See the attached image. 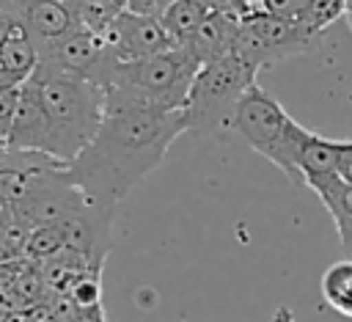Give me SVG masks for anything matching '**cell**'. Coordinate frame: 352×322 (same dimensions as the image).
<instances>
[{
  "instance_id": "obj_17",
  "label": "cell",
  "mask_w": 352,
  "mask_h": 322,
  "mask_svg": "<svg viewBox=\"0 0 352 322\" xmlns=\"http://www.w3.org/2000/svg\"><path fill=\"white\" fill-rule=\"evenodd\" d=\"M129 14H140V17H162V11L173 3V0H124Z\"/></svg>"
},
{
  "instance_id": "obj_15",
  "label": "cell",
  "mask_w": 352,
  "mask_h": 322,
  "mask_svg": "<svg viewBox=\"0 0 352 322\" xmlns=\"http://www.w3.org/2000/svg\"><path fill=\"white\" fill-rule=\"evenodd\" d=\"M69 297L77 303V308H99L102 305V275H85L72 289Z\"/></svg>"
},
{
  "instance_id": "obj_18",
  "label": "cell",
  "mask_w": 352,
  "mask_h": 322,
  "mask_svg": "<svg viewBox=\"0 0 352 322\" xmlns=\"http://www.w3.org/2000/svg\"><path fill=\"white\" fill-rule=\"evenodd\" d=\"M336 173L352 184V140H338V165H336Z\"/></svg>"
},
{
  "instance_id": "obj_21",
  "label": "cell",
  "mask_w": 352,
  "mask_h": 322,
  "mask_svg": "<svg viewBox=\"0 0 352 322\" xmlns=\"http://www.w3.org/2000/svg\"><path fill=\"white\" fill-rule=\"evenodd\" d=\"M6 154H11V146H8V132H3V129H0V160H3Z\"/></svg>"
},
{
  "instance_id": "obj_22",
  "label": "cell",
  "mask_w": 352,
  "mask_h": 322,
  "mask_svg": "<svg viewBox=\"0 0 352 322\" xmlns=\"http://www.w3.org/2000/svg\"><path fill=\"white\" fill-rule=\"evenodd\" d=\"M344 19H346V25H349V30H352V0L344 3Z\"/></svg>"
},
{
  "instance_id": "obj_6",
  "label": "cell",
  "mask_w": 352,
  "mask_h": 322,
  "mask_svg": "<svg viewBox=\"0 0 352 322\" xmlns=\"http://www.w3.org/2000/svg\"><path fill=\"white\" fill-rule=\"evenodd\" d=\"M316 41L319 36L311 33L308 28L258 11V14H248L239 19L236 55L261 72L272 63H280V61H289V58H297L314 50Z\"/></svg>"
},
{
  "instance_id": "obj_19",
  "label": "cell",
  "mask_w": 352,
  "mask_h": 322,
  "mask_svg": "<svg viewBox=\"0 0 352 322\" xmlns=\"http://www.w3.org/2000/svg\"><path fill=\"white\" fill-rule=\"evenodd\" d=\"M14 217H16V209H14L6 198H0V228H3L6 223H11Z\"/></svg>"
},
{
  "instance_id": "obj_14",
  "label": "cell",
  "mask_w": 352,
  "mask_h": 322,
  "mask_svg": "<svg viewBox=\"0 0 352 322\" xmlns=\"http://www.w3.org/2000/svg\"><path fill=\"white\" fill-rule=\"evenodd\" d=\"M314 3L316 0H261V11L264 14H272L278 19H286V22H294V25L308 28Z\"/></svg>"
},
{
  "instance_id": "obj_2",
  "label": "cell",
  "mask_w": 352,
  "mask_h": 322,
  "mask_svg": "<svg viewBox=\"0 0 352 322\" xmlns=\"http://www.w3.org/2000/svg\"><path fill=\"white\" fill-rule=\"evenodd\" d=\"M30 83L44 113L47 157L72 165L104 118V94L94 80L44 63L36 66Z\"/></svg>"
},
{
  "instance_id": "obj_10",
  "label": "cell",
  "mask_w": 352,
  "mask_h": 322,
  "mask_svg": "<svg viewBox=\"0 0 352 322\" xmlns=\"http://www.w3.org/2000/svg\"><path fill=\"white\" fill-rule=\"evenodd\" d=\"M336 165H338V140H330L302 127V135L297 143V171L302 176V184L308 179L336 173Z\"/></svg>"
},
{
  "instance_id": "obj_13",
  "label": "cell",
  "mask_w": 352,
  "mask_h": 322,
  "mask_svg": "<svg viewBox=\"0 0 352 322\" xmlns=\"http://www.w3.org/2000/svg\"><path fill=\"white\" fill-rule=\"evenodd\" d=\"M308 190H314L319 195V201L324 204V209L330 212L336 228L352 220V184H346L338 173L330 176H316L305 182Z\"/></svg>"
},
{
  "instance_id": "obj_12",
  "label": "cell",
  "mask_w": 352,
  "mask_h": 322,
  "mask_svg": "<svg viewBox=\"0 0 352 322\" xmlns=\"http://www.w3.org/2000/svg\"><path fill=\"white\" fill-rule=\"evenodd\" d=\"M319 292L336 314L352 319V259L333 261L319 278Z\"/></svg>"
},
{
  "instance_id": "obj_9",
  "label": "cell",
  "mask_w": 352,
  "mask_h": 322,
  "mask_svg": "<svg viewBox=\"0 0 352 322\" xmlns=\"http://www.w3.org/2000/svg\"><path fill=\"white\" fill-rule=\"evenodd\" d=\"M22 25L30 33V41L36 44V52H44L72 30L82 28L77 14L55 0H25Z\"/></svg>"
},
{
  "instance_id": "obj_3",
  "label": "cell",
  "mask_w": 352,
  "mask_h": 322,
  "mask_svg": "<svg viewBox=\"0 0 352 322\" xmlns=\"http://www.w3.org/2000/svg\"><path fill=\"white\" fill-rule=\"evenodd\" d=\"M201 63L184 50H168L140 61H116L113 55L96 69L94 83L104 94V105H132L179 113L187 105Z\"/></svg>"
},
{
  "instance_id": "obj_4",
  "label": "cell",
  "mask_w": 352,
  "mask_h": 322,
  "mask_svg": "<svg viewBox=\"0 0 352 322\" xmlns=\"http://www.w3.org/2000/svg\"><path fill=\"white\" fill-rule=\"evenodd\" d=\"M231 129L264 160L280 168L294 184H302L297 171V143L302 135V124L294 121L286 107L258 83L242 96Z\"/></svg>"
},
{
  "instance_id": "obj_1",
  "label": "cell",
  "mask_w": 352,
  "mask_h": 322,
  "mask_svg": "<svg viewBox=\"0 0 352 322\" xmlns=\"http://www.w3.org/2000/svg\"><path fill=\"white\" fill-rule=\"evenodd\" d=\"M184 132H190L184 110L104 105V118L94 140L69 165V176L88 198L118 206Z\"/></svg>"
},
{
  "instance_id": "obj_5",
  "label": "cell",
  "mask_w": 352,
  "mask_h": 322,
  "mask_svg": "<svg viewBox=\"0 0 352 322\" xmlns=\"http://www.w3.org/2000/svg\"><path fill=\"white\" fill-rule=\"evenodd\" d=\"M256 77H258V69L242 61L236 52L201 66L184 105L187 129H195V132L231 129L234 113L242 96L258 83Z\"/></svg>"
},
{
  "instance_id": "obj_11",
  "label": "cell",
  "mask_w": 352,
  "mask_h": 322,
  "mask_svg": "<svg viewBox=\"0 0 352 322\" xmlns=\"http://www.w3.org/2000/svg\"><path fill=\"white\" fill-rule=\"evenodd\" d=\"M209 11L212 8L204 0H173L162 11L160 22H162V28L168 30V36L173 39L176 47H187V41L192 39V33L198 30V25L204 22V17Z\"/></svg>"
},
{
  "instance_id": "obj_16",
  "label": "cell",
  "mask_w": 352,
  "mask_h": 322,
  "mask_svg": "<svg viewBox=\"0 0 352 322\" xmlns=\"http://www.w3.org/2000/svg\"><path fill=\"white\" fill-rule=\"evenodd\" d=\"M19 94H22V85L16 88H0V129L8 132L14 116H16V107H19Z\"/></svg>"
},
{
  "instance_id": "obj_20",
  "label": "cell",
  "mask_w": 352,
  "mask_h": 322,
  "mask_svg": "<svg viewBox=\"0 0 352 322\" xmlns=\"http://www.w3.org/2000/svg\"><path fill=\"white\" fill-rule=\"evenodd\" d=\"M272 322H297V319H294V314H292L289 305H278L275 314H272Z\"/></svg>"
},
{
  "instance_id": "obj_8",
  "label": "cell",
  "mask_w": 352,
  "mask_h": 322,
  "mask_svg": "<svg viewBox=\"0 0 352 322\" xmlns=\"http://www.w3.org/2000/svg\"><path fill=\"white\" fill-rule=\"evenodd\" d=\"M236 36H239V19L228 11H217L212 8L204 22L198 25V30L192 33V39L187 41V52L201 63H214L226 55L236 52Z\"/></svg>"
},
{
  "instance_id": "obj_7",
  "label": "cell",
  "mask_w": 352,
  "mask_h": 322,
  "mask_svg": "<svg viewBox=\"0 0 352 322\" xmlns=\"http://www.w3.org/2000/svg\"><path fill=\"white\" fill-rule=\"evenodd\" d=\"M116 61H140L148 55H160L176 50L173 39L162 28L160 17H140V14H118L113 25L99 36Z\"/></svg>"
},
{
  "instance_id": "obj_23",
  "label": "cell",
  "mask_w": 352,
  "mask_h": 322,
  "mask_svg": "<svg viewBox=\"0 0 352 322\" xmlns=\"http://www.w3.org/2000/svg\"><path fill=\"white\" fill-rule=\"evenodd\" d=\"M99 3H107V6H113V8H121V11H126V3H124V0H99Z\"/></svg>"
}]
</instances>
